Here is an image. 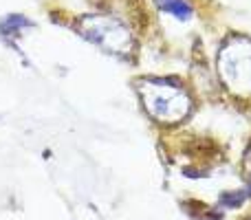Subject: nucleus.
<instances>
[{
	"instance_id": "1",
	"label": "nucleus",
	"mask_w": 251,
	"mask_h": 220,
	"mask_svg": "<svg viewBox=\"0 0 251 220\" xmlns=\"http://www.w3.org/2000/svg\"><path fill=\"white\" fill-rule=\"evenodd\" d=\"M143 110L159 125H178L192 115L194 99L181 82L170 77H143L137 82Z\"/></svg>"
},
{
	"instance_id": "2",
	"label": "nucleus",
	"mask_w": 251,
	"mask_h": 220,
	"mask_svg": "<svg viewBox=\"0 0 251 220\" xmlns=\"http://www.w3.org/2000/svg\"><path fill=\"white\" fill-rule=\"evenodd\" d=\"M75 31L86 42L108 55L130 57L137 49V33L124 16L115 11H93L75 18Z\"/></svg>"
},
{
	"instance_id": "3",
	"label": "nucleus",
	"mask_w": 251,
	"mask_h": 220,
	"mask_svg": "<svg viewBox=\"0 0 251 220\" xmlns=\"http://www.w3.org/2000/svg\"><path fill=\"white\" fill-rule=\"evenodd\" d=\"M216 69L223 86L238 99L251 97V38L229 35L218 49Z\"/></svg>"
},
{
	"instance_id": "4",
	"label": "nucleus",
	"mask_w": 251,
	"mask_h": 220,
	"mask_svg": "<svg viewBox=\"0 0 251 220\" xmlns=\"http://www.w3.org/2000/svg\"><path fill=\"white\" fill-rule=\"evenodd\" d=\"M154 4L176 22H190L194 18V4L190 0H154Z\"/></svg>"
},
{
	"instance_id": "5",
	"label": "nucleus",
	"mask_w": 251,
	"mask_h": 220,
	"mask_svg": "<svg viewBox=\"0 0 251 220\" xmlns=\"http://www.w3.org/2000/svg\"><path fill=\"white\" fill-rule=\"evenodd\" d=\"M31 26H33V22L29 18L20 16V13H9L0 20V33L7 35V38H20L22 31L31 29Z\"/></svg>"
},
{
	"instance_id": "6",
	"label": "nucleus",
	"mask_w": 251,
	"mask_h": 220,
	"mask_svg": "<svg viewBox=\"0 0 251 220\" xmlns=\"http://www.w3.org/2000/svg\"><path fill=\"white\" fill-rule=\"evenodd\" d=\"M249 196H251L249 187H245V190H236V192H225V194L221 196V205L227 207V209H236V207H240Z\"/></svg>"
},
{
	"instance_id": "7",
	"label": "nucleus",
	"mask_w": 251,
	"mask_h": 220,
	"mask_svg": "<svg viewBox=\"0 0 251 220\" xmlns=\"http://www.w3.org/2000/svg\"><path fill=\"white\" fill-rule=\"evenodd\" d=\"M62 2H66V4H82V7H84V4H88L91 0H62Z\"/></svg>"
},
{
	"instance_id": "8",
	"label": "nucleus",
	"mask_w": 251,
	"mask_h": 220,
	"mask_svg": "<svg viewBox=\"0 0 251 220\" xmlns=\"http://www.w3.org/2000/svg\"><path fill=\"white\" fill-rule=\"evenodd\" d=\"M247 220H251V218H247Z\"/></svg>"
}]
</instances>
